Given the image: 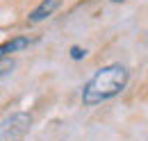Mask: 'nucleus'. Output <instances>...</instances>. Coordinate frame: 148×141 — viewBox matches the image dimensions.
Wrapping results in <instances>:
<instances>
[{
	"mask_svg": "<svg viewBox=\"0 0 148 141\" xmlns=\"http://www.w3.org/2000/svg\"><path fill=\"white\" fill-rule=\"evenodd\" d=\"M30 43H32L30 36H14V39L5 41V43L0 46V59H5L7 55H12V53H18V50H23V48H27Z\"/></svg>",
	"mask_w": 148,
	"mask_h": 141,
	"instance_id": "nucleus-4",
	"label": "nucleus"
},
{
	"mask_svg": "<svg viewBox=\"0 0 148 141\" xmlns=\"http://www.w3.org/2000/svg\"><path fill=\"white\" fill-rule=\"evenodd\" d=\"M71 57H73V59H84V57H87V50L80 48V46H73V48H71Z\"/></svg>",
	"mask_w": 148,
	"mask_h": 141,
	"instance_id": "nucleus-5",
	"label": "nucleus"
},
{
	"mask_svg": "<svg viewBox=\"0 0 148 141\" xmlns=\"http://www.w3.org/2000/svg\"><path fill=\"white\" fill-rule=\"evenodd\" d=\"M112 2H125V0H112Z\"/></svg>",
	"mask_w": 148,
	"mask_h": 141,
	"instance_id": "nucleus-6",
	"label": "nucleus"
},
{
	"mask_svg": "<svg viewBox=\"0 0 148 141\" xmlns=\"http://www.w3.org/2000/svg\"><path fill=\"white\" fill-rule=\"evenodd\" d=\"M32 127V116L27 112H16L0 123V141H23Z\"/></svg>",
	"mask_w": 148,
	"mask_h": 141,
	"instance_id": "nucleus-2",
	"label": "nucleus"
},
{
	"mask_svg": "<svg viewBox=\"0 0 148 141\" xmlns=\"http://www.w3.org/2000/svg\"><path fill=\"white\" fill-rule=\"evenodd\" d=\"M59 5H62V0H43L39 7H34V9L30 12L27 21H30V23H41V21H46L48 16H53Z\"/></svg>",
	"mask_w": 148,
	"mask_h": 141,
	"instance_id": "nucleus-3",
	"label": "nucleus"
},
{
	"mask_svg": "<svg viewBox=\"0 0 148 141\" xmlns=\"http://www.w3.org/2000/svg\"><path fill=\"white\" fill-rule=\"evenodd\" d=\"M130 73L123 64H110L103 66L82 89V105L96 107L114 96H119L128 84Z\"/></svg>",
	"mask_w": 148,
	"mask_h": 141,
	"instance_id": "nucleus-1",
	"label": "nucleus"
}]
</instances>
